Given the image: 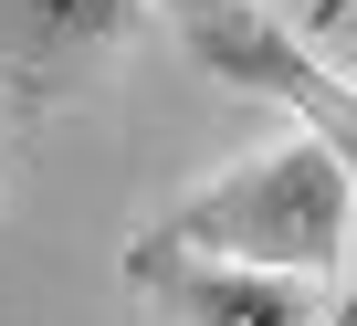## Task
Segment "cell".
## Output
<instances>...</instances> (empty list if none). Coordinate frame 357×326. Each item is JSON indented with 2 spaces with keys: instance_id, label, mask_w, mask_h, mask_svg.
Wrapping results in <instances>:
<instances>
[{
  "instance_id": "obj_1",
  "label": "cell",
  "mask_w": 357,
  "mask_h": 326,
  "mask_svg": "<svg viewBox=\"0 0 357 326\" xmlns=\"http://www.w3.org/2000/svg\"><path fill=\"white\" fill-rule=\"evenodd\" d=\"M347 221H357V179L336 169V147H315V137L294 126V137H273L263 158H231V169H221L211 190H190L178 211H158L137 242L326 284V274L347 263Z\"/></svg>"
},
{
  "instance_id": "obj_7",
  "label": "cell",
  "mask_w": 357,
  "mask_h": 326,
  "mask_svg": "<svg viewBox=\"0 0 357 326\" xmlns=\"http://www.w3.org/2000/svg\"><path fill=\"white\" fill-rule=\"evenodd\" d=\"M336 326H357V305H347V316H336Z\"/></svg>"
},
{
  "instance_id": "obj_3",
  "label": "cell",
  "mask_w": 357,
  "mask_h": 326,
  "mask_svg": "<svg viewBox=\"0 0 357 326\" xmlns=\"http://www.w3.org/2000/svg\"><path fill=\"white\" fill-rule=\"evenodd\" d=\"M137 295L168 326H315V284L305 274H263V263H211V253H158L126 242Z\"/></svg>"
},
{
  "instance_id": "obj_6",
  "label": "cell",
  "mask_w": 357,
  "mask_h": 326,
  "mask_svg": "<svg viewBox=\"0 0 357 326\" xmlns=\"http://www.w3.org/2000/svg\"><path fill=\"white\" fill-rule=\"evenodd\" d=\"M336 11H357V0H315V22H336Z\"/></svg>"
},
{
  "instance_id": "obj_2",
  "label": "cell",
  "mask_w": 357,
  "mask_h": 326,
  "mask_svg": "<svg viewBox=\"0 0 357 326\" xmlns=\"http://www.w3.org/2000/svg\"><path fill=\"white\" fill-rule=\"evenodd\" d=\"M190 53H200V74H221V84H242V95H273L315 147H336V169L357 179V84H347L305 32H284V22H263V11H231V22L190 32Z\"/></svg>"
},
{
  "instance_id": "obj_5",
  "label": "cell",
  "mask_w": 357,
  "mask_h": 326,
  "mask_svg": "<svg viewBox=\"0 0 357 326\" xmlns=\"http://www.w3.org/2000/svg\"><path fill=\"white\" fill-rule=\"evenodd\" d=\"M147 11H168L178 32H211V22H231V11H252V0H147Z\"/></svg>"
},
{
  "instance_id": "obj_4",
  "label": "cell",
  "mask_w": 357,
  "mask_h": 326,
  "mask_svg": "<svg viewBox=\"0 0 357 326\" xmlns=\"http://www.w3.org/2000/svg\"><path fill=\"white\" fill-rule=\"evenodd\" d=\"M147 0H0V74L22 95H74L84 64H105L137 32Z\"/></svg>"
}]
</instances>
